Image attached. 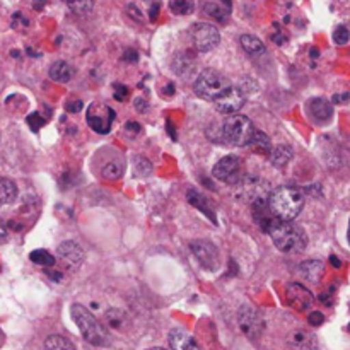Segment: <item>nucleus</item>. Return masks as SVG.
<instances>
[{
    "label": "nucleus",
    "mask_w": 350,
    "mask_h": 350,
    "mask_svg": "<svg viewBox=\"0 0 350 350\" xmlns=\"http://www.w3.org/2000/svg\"><path fill=\"white\" fill-rule=\"evenodd\" d=\"M273 245L277 250L287 255H297L303 253L308 246V236L303 228L293 224V221H280L277 219L275 224L269 231Z\"/></svg>",
    "instance_id": "f257e3e1"
},
{
    "label": "nucleus",
    "mask_w": 350,
    "mask_h": 350,
    "mask_svg": "<svg viewBox=\"0 0 350 350\" xmlns=\"http://www.w3.org/2000/svg\"><path fill=\"white\" fill-rule=\"evenodd\" d=\"M269 205L277 219L294 221L304 207V195L297 188L279 187L270 193Z\"/></svg>",
    "instance_id": "f03ea898"
},
{
    "label": "nucleus",
    "mask_w": 350,
    "mask_h": 350,
    "mask_svg": "<svg viewBox=\"0 0 350 350\" xmlns=\"http://www.w3.org/2000/svg\"><path fill=\"white\" fill-rule=\"evenodd\" d=\"M72 318H74L75 325L81 330L82 337L92 345H98V347H103V345L108 344V334H106L105 327L96 320L94 314L89 310H85L82 304H74L70 308Z\"/></svg>",
    "instance_id": "7ed1b4c3"
},
{
    "label": "nucleus",
    "mask_w": 350,
    "mask_h": 350,
    "mask_svg": "<svg viewBox=\"0 0 350 350\" xmlns=\"http://www.w3.org/2000/svg\"><path fill=\"white\" fill-rule=\"evenodd\" d=\"M255 126H253L252 120L245 115H238L232 113L222 123V135H224V144L234 147H245L248 146L252 140Z\"/></svg>",
    "instance_id": "20e7f679"
},
{
    "label": "nucleus",
    "mask_w": 350,
    "mask_h": 350,
    "mask_svg": "<svg viewBox=\"0 0 350 350\" xmlns=\"http://www.w3.org/2000/svg\"><path fill=\"white\" fill-rule=\"evenodd\" d=\"M234 187V197L239 202H246V204L253 205L256 202L269 200L270 197V183L267 180H262L258 176H241L238 183L232 185Z\"/></svg>",
    "instance_id": "39448f33"
},
{
    "label": "nucleus",
    "mask_w": 350,
    "mask_h": 350,
    "mask_svg": "<svg viewBox=\"0 0 350 350\" xmlns=\"http://www.w3.org/2000/svg\"><path fill=\"white\" fill-rule=\"evenodd\" d=\"M229 88H231L229 79L214 68L204 70L195 81V92L205 101H215Z\"/></svg>",
    "instance_id": "423d86ee"
},
{
    "label": "nucleus",
    "mask_w": 350,
    "mask_h": 350,
    "mask_svg": "<svg viewBox=\"0 0 350 350\" xmlns=\"http://www.w3.org/2000/svg\"><path fill=\"white\" fill-rule=\"evenodd\" d=\"M190 38L195 50L202 51V53L214 50L221 43V33H219V29L207 23L193 24L190 29Z\"/></svg>",
    "instance_id": "0eeeda50"
},
{
    "label": "nucleus",
    "mask_w": 350,
    "mask_h": 350,
    "mask_svg": "<svg viewBox=\"0 0 350 350\" xmlns=\"http://www.w3.org/2000/svg\"><path fill=\"white\" fill-rule=\"evenodd\" d=\"M191 253L195 255L197 262L204 267L207 272H215L219 270L221 260H219V250L212 245L211 241L205 239H198V241L191 243Z\"/></svg>",
    "instance_id": "6e6552de"
},
{
    "label": "nucleus",
    "mask_w": 350,
    "mask_h": 350,
    "mask_svg": "<svg viewBox=\"0 0 350 350\" xmlns=\"http://www.w3.org/2000/svg\"><path fill=\"white\" fill-rule=\"evenodd\" d=\"M214 178L228 185H234L241 180V161L236 156H226L212 170Z\"/></svg>",
    "instance_id": "1a4fd4ad"
},
{
    "label": "nucleus",
    "mask_w": 350,
    "mask_h": 350,
    "mask_svg": "<svg viewBox=\"0 0 350 350\" xmlns=\"http://www.w3.org/2000/svg\"><path fill=\"white\" fill-rule=\"evenodd\" d=\"M238 320H239V327H241L243 334H245L246 337L252 338V340H256V338L262 335L263 328H265L262 314L252 306H243L241 310H239Z\"/></svg>",
    "instance_id": "9d476101"
},
{
    "label": "nucleus",
    "mask_w": 350,
    "mask_h": 350,
    "mask_svg": "<svg viewBox=\"0 0 350 350\" xmlns=\"http://www.w3.org/2000/svg\"><path fill=\"white\" fill-rule=\"evenodd\" d=\"M245 101H246L245 92H243L239 88L231 85L229 89H226L224 94H221L217 99H215L214 105H215V109H217L219 113H222V115H232V113H238L239 109L243 108Z\"/></svg>",
    "instance_id": "9b49d317"
},
{
    "label": "nucleus",
    "mask_w": 350,
    "mask_h": 350,
    "mask_svg": "<svg viewBox=\"0 0 350 350\" xmlns=\"http://www.w3.org/2000/svg\"><path fill=\"white\" fill-rule=\"evenodd\" d=\"M115 120V111L109 106L92 105L88 111V123L96 133H108Z\"/></svg>",
    "instance_id": "f8f14e48"
},
{
    "label": "nucleus",
    "mask_w": 350,
    "mask_h": 350,
    "mask_svg": "<svg viewBox=\"0 0 350 350\" xmlns=\"http://www.w3.org/2000/svg\"><path fill=\"white\" fill-rule=\"evenodd\" d=\"M287 303L296 311H306L313 304V294L301 284L293 282L287 286Z\"/></svg>",
    "instance_id": "ddd939ff"
},
{
    "label": "nucleus",
    "mask_w": 350,
    "mask_h": 350,
    "mask_svg": "<svg viewBox=\"0 0 350 350\" xmlns=\"http://www.w3.org/2000/svg\"><path fill=\"white\" fill-rule=\"evenodd\" d=\"M57 256L70 269H77L84 262V250L77 245L75 241H64L57 250Z\"/></svg>",
    "instance_id": "4468645a"
},
{
    "label": "nucleus",
    "mask_w": 350,
    "mask_h": 350,
    "mask_svg": "<svg viewBox=\"0 0 350 350\" xmlns=\"http://www.w3.org/2000/svg\"><path fill=\"white\" fill-rule=\"evenodd\" d=\"M252 208H253V219H255V222L258 224V228L262 229L263 232H269L270 228H272L277 221L275 214H273L272 208H270L269 200L256 202V204L252 205Z\"/></svg>",
    "instance_id": "2eb2a0df"
},
{
    "label": "nucleus",
    "mask_w": 350,
    "mask_h": 350,
    "mask_svg": "<svg viewBox=\"0 0 350 350\" xmlns=\"http://www.w3.org/2000/svg\"><path fill=\"white\" fill-rule=\"evenodd\" d=\"M287 345L291 350H317L318 342L313 334L306 330H294L287 337Z\"/></svg>",
    "instance_id": "dca6fc26"
},
{
    "label": "nucleus",
    "mask_w": 350,
    "mask_h": 350,
    "mask_svg": "<svg viewBox=\"0 0 350 350\" xmlns=\"http://www.w3.org/2000/svg\"><path fill=\"white\" fill-rule=\"evenodd\" d=\"M171 350H202L193 337L181 328H174L170 332Z\"/></svg>",
    "instance_id": "f3484780"
},
{
    "label": "nucleus",
    "mask_w": 350,
    "mask_h": 350,
    "mask_svg": "<svg viewBox=\"0 0 350 350\" xmlns=\"http://www.w3.org/2000/svg\"><path fill=\"white\" fill-rule=\"evenodd\" d=\"M231 0H205L204 3V12L212 19L221 21V23H224L231 16Z\"/></svg>",
    "instance_id": "a211bd4d"
},
{
    "label": "nucleus",
    "mask_w": 350,
    "mask_h": 350,
    "mask_svg": "<svg viewBox=\"0 0 350 350\" xmlns=\"http://www.w3.org/2000/svg\"><path fill=\"white\" fill-rule=\"evenodd\" d=\"M299 273L304 280L311 284H318L325 275V265L320 260H308L299 265Z\"/></svg>",
    "instance_id": "6ab92c4d"
},
{
    "label": "nucleus",
    "mask_w": 350,
    "mask_h": 350,
    "mask_svg": "<svg viewBox=\"0 0 350 350\" xmlns=\"http://www.w3.org/2000/svg\"><path fill=\"white\" fill-rule=\"evenodd\" d=\"M310 113L318 122H328L334 116V106L325 98H314L310 101Z\"/></svg>",
    "instance_id": "aec40b11"
},
{
    "label": "nucleus",
    "mask_w": 350,
    "mask_h": 350,
    "mask_svg": "<svg viewBox=\"0 0 350 350\" xmlns=\"http://www.w3.org/2000/svg\"><path fill=\"white\" fill-rule=\"evenodd\" d=\"M187 198H188V202H190V205H193L195 208H198V211H200V212H204V214L207 215V217L211 219V221L214 222V224H217V217H215V214H214V212H212L211 205H208L207 198H205L204 195L198 193L197 190H190V191H188Z\"/></svg>",
    "instance_id": "412c9836"
},
{
    "label": "nucleus",
    "mask_w": 350,
    "mask_h": 350,
    "mask_svg": "<svg viewBox=\"0 0 350 350\" xmlns=\"http://www.w3.org/2000/svg\"><path fill=\"white\" fill-rule=\"evenodd\" d=\"M48 75H50V79H53L55 82H68L74 77V68H72L67 62L58 60L51 65L50 70H48Z\"/></svg>",
    "instance_id": "4be33fe9"
},
{
    "label": "nucleus",
    "mask_w": 350,
    "mask_h": 350,
    "mask_svg": "<svg viewBox=\"0 0 350 350\" xmlns=\"http://www.w3.org/2000/svg\"><path fill=\"white\" fill-rule=\"evenodd\" d=\"M248 146H252V149L256 154H260V156H269L270 150H272V142H270L269 135L265 132H262V130H255L253 132V137Z\"/></svg>",
    "instance_id": "5701e85b"
},
{
    "label": "nucleus",
    "mask_w": 350,
    "mask_h": 350,
    "mask_svg": "<svg viewBox=\"0 0 350 350\" xmlns=\"http://www.w3.org/2000/svg\"><path fill=\"white\" fill-rule=\"evenodd\" d=\"M239 43H241L243 50L248 55H252V57H260V55L265 53V44H263V41L260 38L253 36V34H243L239 38Z\"/></svg>",
    "instance_id": "b1692460"
},
{
    "label": "nucleus",
    "mask_w": 350,
    "mask_h": 350,
    "mask_svg": "<svg viewBox=\"0 0 350 350\" xmlns=\"http://www.w3.org/2000/svg\"><path fill=\"white\" fill-rule=\"evenodd\" d=\"M270 163L275 167H284L291 159H293V149L289 146H277L270 150Z\"/></svg>",
    "instance_id": "393cba45"
},
{
    "label": "nucleus",
    "mask_w": 350,
    "mask_h": 350,
    "mask_svg": "<svg viewBox=\"0 0 350 350\" xmlns=\"http://www.w3.org/2000/svg\"><path fill=\"white\" fill-rule=\"evenodd\" d=\"M193 68H195L193 57H190V55H188V53L176 55V58H174V62H173V70L176 72L178 75H181V77H187V75H191Z\"/></svg>",
    "instance_id": "a878e982"
},
{
    "label": "nucleus",
    "mask_w": 350,
    "mask_h": 350,
    "mask_svg": "<svg viewBox=\"0 0 350 350\" xmlns=\"http://www.w3.org/2000/svg\"><path fill=\"white\" fill-rule=\"evenodd\" d=\"M17 198V187L9 178H0V205L12 204Z\"/></svg>",
    "instance_id": "bb28decb"
},
{
    "label": "nucleus",
    "mask_w": 350,
    "mask_h": 350,
    "mask_svg": "<svg viewBox=\"0 0 350 350\" xmlns=\"http://www.w3.org/2000/svg\"><path fill=\"white\" fill-rule=\"evenodd\" d=\"M44 350H75V347L68 338L60 337V335H51L44 342Z\"/></svg>",
    "instance_id": "cd10ccee"
},
{
    "label": "nucleus",
    "mask_w": 350,
    "mask_h": 350,
    "mask_svg": "<svg viewBox=\"0 0 350 350\" xmlns=\"http://www.w3.org/2000/svg\"><path fill=\"white\" fill-rule=\"evenodd\" d=\"M123 171H125V166H123V163H120V161H111V163L106 164L105 167L101 170V174L103 178H106V180H120V178L123 176Z\"/></svg>",
    "instance_id": "c85d7f7f"
},
{
    "label": "nucleus",
    "mask_w": 350,
    "mask_h": 350,
    "mask_svg": "<svg viewBox=\"0 0 350 350\" xmlns=\"http://www.w3.org/2000/svg\"><path fill=\"white\" fill-rule=\"evenodd\" d=\"M170 9L176 16H188L193 12L195 3L193 0H170Z\"/></svg>",
    "instance_id": "c756f323"
},
{
    "label": "nucleus",
    "mask_w": 350,
    "mask_h": 350,
    "mask_svg": "<svg viewBox=\"0 0 350 350\" xmlns=\"http://www.w3.org/2000/svg\"><path fill=\"white\" fill-rule=\"evenodd\" d=\"M29 258L31 262L36 263V265H43V267L55 265V258L51 256V253L46 252V250H34V252H31Z\"/></svg>",
    "instance_id": "7c9ffc66"
},
{
    "label": "nucleus",
    "mask_w": 350,
    "mask_h": 350,
    "mask_svg": "<svg viewBox=\"0 0 350 350\" xmlns=\"http://www.w3.org/2000/svg\"><path fill=\"white\" fill-rule=\"evenodd\" d=\"M65 2L75 14H89L92 10V0H65Z\"/></svg>",
    "instance_id": "2f4dec72"
},
{
    "label": "nucleus",
    "mask_w": 350,
    "mask_h": 350,
    "mask_svg": "<svg viewBox=\"0 0 350 350\" xmlns=\"http://www.w3.org/2000/svg\"><path fill=\"white\" fill-rule=\"evenodd\" d=\"M106 321H108V325L111 328H120L123 325V321H125V313L120 310H109L106 313Z\"/></svg>",
    "instance_id": "473e14b6"
},
{
    "label": "nucleus",
    "mask_w": 350,
    "mask_h": 350,
    "mask_svg": "<svg viewBox=\"0 0 350 350\" xmlns=\"http://www.w3.org/2000/svg\"><path fill=\"white\" fill-rule=\"evenodd\" d=\"M207 137L212 140V142L215 144H224V135H222V125H215V123H212L211 126L207 129Z\"/></svg>",
    "instance_id": "72a5a7b5"
},
{
    "label": "nucleus",
    "mask_w": 350,
    "mask_h": 350,
    "mask_svg": "<svg viewBox=\"0 0 350 350\" xmlns=\"http://www.w3.org/2000/svg\"><path fill=\"white\" fill-rule=\"evenodd\" d=\"M44 123H46V120H44L40 113H31V115L27 116V125H29V129L33 130V132H38Z\"/></svg>",
    "instance_id": "f704fd0d"
},
{
    "label": "nucleus",
    "mask_w": 350,
    "mask_h": 350,
    "mask_svg": "<svg viewBox=\"0 0 350 350\" xmlns=\"http://www.w3.org/2000/svg\"><path fill=\"white\" fill-rule=\"evenodd\" d=\"M349 38H350V33L345 26H338L337 29H335L334 40L337 44H345L349 41Z\"/></svg>",
    "instance_id": "c9c22d12"
},
{
    "label": "nucleus",
    "mask_w": 350,
    "mask_h": 350,
    "mask_svg": "<svg viewBox=\"0 0 350 350\" xmlns=\"http://www.w3.org/2000/svg\"><path fill=\"white\" fill-rule=\"evenodd\" d=\"M308 321H310V325H313V327H320V325H323L325 317L320 311H313V313L310 314V318H308Z\"/></svg>",
    "instance_id": "e433bc0d"
},
{
    "label": "nucleus",
    "mask_w": 350,
    "mask_h": 350,
    "mask_svg": "<svg viewBox=\"0 0 350 350\" xmlns=\"http://www.w3.org/2000/svg\"><path fill=\"white\" fill-rule=\"evenodd\" d=\"M115 99L116 101H125L126 96H129V89L122 84H115Z\"/></svg>",
    "instance_id": "4c0bfd02"
},
{
    "label": "nucleus",
    "mask_w": 350,
    "mask_h": 350,
    "mask_svg": "<svg viewBox=\"0 0 350 350\" xmlns=\"http://www.w3.org/2000/svg\"><path fill=\"white\" fill-rule=\"evenodd\" d=\"M126 10H129V14L133 17V19H137V21H140V23H142L144 16H142V12H140V10H139V7L133 5V3H129Z\"/></svg>",
    "instance_id": "58836bf2"
},
{
    "label": "nucleus",
    "mask_w": 350,
    "mask_h": 350,
    "mask_svg": "<svg viewBox=\"0 0 350 350\" xmlns=\"http://www.w3.org/2000/svg\"><path fill=\"white\" fill-rule=\"evenodd\" d=\"M125 129H126V132H130V133H133V135H137V133H140V125L139 123H135V122H129L125 125Z\"/></svg>",
    "instance_id": "ea45409f"
},
{
    "label": "nucleus",
    "mask_w": 350,
    "mask_h": 350,
    "mask_svg": "<svg viewBox=\"0 0 350 350\" xmlns=\"http://www.w3.org/2000/svg\"><path fill=\"white\" fill-rule=\"evenodd\" d=\"M81 109H82L81 101H70L67 105V111H70V113H77V111H81Z\"/></svg>",
    "instance_id": "a19ab883"
},
{
    "label": "nucleus",
    "mask_w": 350,
    "mask_h": 350,
    "mask_svg": "<svg viewBox=\"0 0 350 350\" xmlns=\"http://www.w3.org/2000/svg\"><path fill=\"white\" fill-rule=\"evenodd\" d=\"M150 170H152V166H150L149 161H147V159H140V170H139V173H140V174H147Z\"/></svg>",
    "instance_id": "79ce46f5"
},
{
    "label": "nucleus",
    "mask_w": 350,
    "mask_h": 350,
    "mask_svg": "<svg viewBox=\"0 0 350 350\" xmlns=\"http://www.w3.org/2000/svg\"><path fill=\"white\" fill-rule=\"evenodd\" d=\"M137 58H139V55H137V51L133 50H126L125 55H123V60L126 62H137Z\"/></svg>",
    "instance_id": "37998d69"
},
{
    "label": "nucleus",
    "mask_w": 350,
    "mask_h": 350,
    "mask_svg": "<svg viewBox=\"0 0 350 350\" xmlns=\"http://www.w3.org/2000/svg\"><path fill=\"white\" fill-rule=\"evenodd\" d=\"M135 106H137V111H140V113H144V111H146V106H147V103L146 101H144V99L142 98H137L135 99Z\"/></svg>",
    "instance_id": "c03bdc74"
},
{
    "label": "nucleus",
    "mask_w": 350,
    "mask_h": 350,
    "mask_svg": "<svg viewBox=\"0 0 350 350\" xmlns=\"http://www.w3.org/2000/svg\"><path fill=\"white\" fill-rule=\"evenodd\" d=\"M347 99H350V92H347V94H342V96H335L334 101L335 103H342V101H347Z\"/></svg>",
    "instance_id": "a18cd8bd"
},
{
    "label": "nucleus",
    "mask_w": 350,
    "mask_h": 350,
    "mask_svg": "<svg viewBox=\"0 0 350 350\" xmlns=\"http://www.w3.org/2000/svg\"><path fill=\"white\" fill-rule=\"evenodd\" d=\"M330 263H332V265L335 267V269H340V265H342V263H340V260H338L337 256H334V255L330 256Z\"/></svg>",
    "instance_id": "49530a36"
},
{
    "label": "nucleus",
    "mask_w": 350,
    "mask_h": 350,
    "mask_svg": "<svg viewBox=\"0 0 350 350\" xmlns=\"http://www.w3.org/2000/svg\"><path fill=\"white\" fill-rule=\"evenodd\" d=\"M33 7L36 10H41L44 7V0H33Z\"/></svg>",
    "instance_id": "de8ad7c7"
},
{
    "label": "nucleus",
    "mask_w": 350,
    "mask_h": 350,
    "mask_svg": "<svg viewBox=\"0 0 350 350\" xmlns=\"http://www.w3.org/2000/svg\"><path fill=\"white\" fill-rule=\"evenodd\" d=\"M5 232H7V226H5V222L0 219V238H3V236H5Z\"/></svg>",
    "instance_id": "09e8293b"
},
{
    "label": "nucleus",
    "mask_w": 350,
    "mask_h": 350,
    "mask_svg": "<svg viewBox=\"0 0 350 350\" xmlns=\"http://www.w3.org/2000/svg\"><path fill=\"white\" fill-rule=\"evenodd\" d=\"M273 41H275L277 44H282L284 41H286V36H282V34H275V36H273Z\"/></svg>",
    "instance_id": "8fccbe9b"
},
{
    "label": "nucleus",
    "mask_w": 350,
    "mask_h": 350,
    "mask_svg": "<svg viewBox=\"0 0 350 350\" xmlns=\"http://www.w3.org/2000/svg\"><path fill=\"white\" fill-rule=\"evenodd\" d=\"M167 132H170L171 139H176V132L173 130V125H171V122H167Z\"/></svg>",
    "instance_id": "3c124183"
},
{
    "label": "nucleus",
    "mask_w": 350,
    "mask_h": 350,
    "mask_svg": "<svg viewBox=\"0 0 350 350\" xmlns=\"http://www.w3.org/2000/svg\"><path fill=\"white\" fill-rule=\"evenodd\" d=\"M164 91H166L167 96H171V94H173V92H174V84H167Z\"/></svg>",
    "instance_id": "603ef678"
},
{
    "label": "nucleus",
    "mask_w": 350,
    "mask_h": 350,
    "mask_svg": "<svg viewBox=\"0 0 350 350\" xmlns=\"http://www.w3.org/2000/svg\"><path fill=\"white\" fill-rule=\"evenodd\" d=\"M318 55H320L318 48H313V50H311V57H318Z\"/></svg>",
    "instance_id": "864d4df0"
},
{
    "label": "nucleus",
    "mask_w": 350,
    "mask_h": 350,
    "mask_svg": "<svg viewBox=\"0 0 350 350\" xmlns=\"http://www.w3.org/2000/svg\"><path fill=\"white\" fill-rule=\"evenodd\" d=\"M147 3H149V5H156V3H161V0H146Z\"/></svg>",
    "instance_id": "5fc2aeb1"
},
{
    "label": "nucleus",
    "mask_w": 350,
    "mask_h": 350,
    "mask_svg": "<svg viewBox=\"0 0 350 350\" xmlns=\"http://www.w3.org/2000/svg\"><path fill=\"white\" fill-rule=\"evenodd\" d=\"M347 238H349V243H350V222H349V231H347Z\"/></svg>",
    "instance_id": "6e6d98bb"
},
{
    "label": "nucleus",
    "mask_w": 350,
    "mask_h": 350,
    "mask_svg": "<svg viewBox=\"0 0 350 350\" xmlns=\"http://www.w3.org/2000/svg\"><path fill=\"white\" fill-rule=\"evenodd\" d=\"M147 350H166V349H161V347H154V349H147Z\"/></svg>",
    "instance_id": "4d7b16f0"
}]
</instances>
